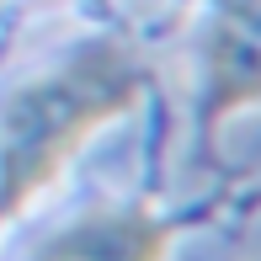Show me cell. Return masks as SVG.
<instances>
[{
  "mask_svg": "<svg viewBox=\"0 0 261 261\" xmlns=\"http://www.w3.org/2000/svg\"><path fill=\"white\" fill-rule=\"evenodd\" d=\"M176 240V219H160L144 203L91 208L69 229H59L38 261H165Z\"/></svg>",
  "mask_w": 261,
  "mask_h": 261,
  "instance_id": "obj_2",
  "label": "cell"
},
{
  "mask_svg": "<svg viewBox=\"0 0 261 261\" xmlns=\"http://www.w3.org/2000/svg\"><path fill=\"white\" fill-rule=\"evenodd\" d=\"M261 101V0H224L208 48V128Z\"/></svg>",
  "mask_w": 261,
  "mask_h": 261,
  "instance_id": "obj_3",
  "label": "cell"
},
{
  "mask_svg": "<svg viewBox=\"0 0 261 261\" xmlns=\"http://www.w3.org/2000/svg\"><path fill=\"white\" fill-rule=\"evenodd\" d=\"M149 64L128 43H86L59 69L11 91L0 117V224L16 219L64 160L144 96Z\"/></svg>",
  "mask_w": 261,
  "mask_h": 261,
  "instance_id": "obj_1",
  "label": "cell"
}]
</instances>
